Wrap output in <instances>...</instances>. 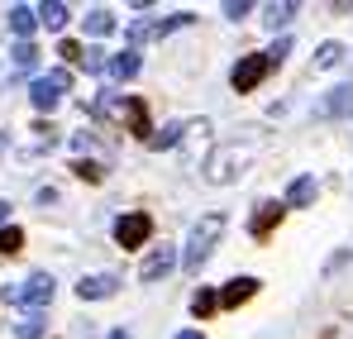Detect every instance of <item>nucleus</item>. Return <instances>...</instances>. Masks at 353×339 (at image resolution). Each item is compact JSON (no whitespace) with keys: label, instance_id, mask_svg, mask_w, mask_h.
Segmentation results:
<instances>
[{"label":"nucleus","instance_id":"obj_33","mask_svg":"<svg viewBox=\"0 0 353 339\" xmlns=\"http://www.w3.org/2000/svg\"><path fill=\"white\" fill-rule=\"evenodd\" d=\"M5 220H10V206H5V201H0V225H5Z\"/></svg>","mask_w":353,"mask_h":339},{"label":"nucleus","instance_id":"obj_9","mask_svg":"<svg viewBox=\"0 0 353 339\" xmlns=\"http://www.w3.org/2000/svg\"><path fill=\"white\" fill-rule=\"evenodd\" d=\"M344 110H353V86H334V91L315 106V115H320V119H334V115H344Z\"/></svg>","mask_w":353,"mask_h":339},{"label":"nucleus","instance_id":"obj_30","mask_svg":"<svg viewBox=\"0 0 353 339\" xmlns=\"http://www.w3.org/2000/svg\"><path fill=\"white\" fill-rule=\"evenodd\" d=\"M287 53H292V39H277V48L268 53V57H272V67H277V62H282V57H287Z\"/></svg>","mask_w":353,"mask_h":339},{"label":"nucleus","instance_id":"obj_21","mask_svg":"<svg viewBox=\"0 0 353 339\" xmlns=\"http://www.w3.org/2000/svg\"><path fill=\"white\" fill-rule=\"evenodd\" d=\"M29 96H34V106H39V110H53V106H58V91H53L43 77L34 81V91H29Z\"/></svg>","mask_w":353,"mask_h":339},{"label":"nucleus","instance_id":"obj_31","mask_svg":"<svg viewBox=\"0 0 353 339\" xmlns=\"http://www.w3.org/2000/svg\"><path fill=\"white\" fill-rule=\"evenodd\" d=\"M176 339H205V335H201V330H181Z\"/></svg>","mask_w":353,"mask_h":339},{"label":"nucleus","instance_id":"obj_22","mask_svg":"<svg viewBox=\"0 0 353 339\" xmlns=\"http://www.w3.org/2000/svg\"><path fill=\"white\" fill-rule=\"evenodd\" d=\"M344 62V48L339 43H320V53H315V67H339Z\"/></svg>","mask_w":353,"mask_h":339},{"label":"nucleus","instance_id":"obj_5","mask_svg":"<svg viewBox=\"0 0 353 339\" xmlns=\"http://www.w3.org/2000/svg\"><path fill=\"white\" fill-rule=\"evenodd\" d=\"M239 172H243V148H220V153H210V163H205V177H210L215 186L234 182Z\"/></svg>","mask_w":353,"mask_h":339},{"label":"nucleus","instance_id":"obj_20","mask_svg":"<svg viewBox=\"0 0 353 339\" xmlns=\"http://www.w3.org/2000/svg\"><path fill=\"white\" fill-rule=\"evenodd\" d=\"M215 306H220V296H215V291H205V287H201V291L191 296V316H196V320H205V316H210Z\"/></svg>","mask_w":353,"mask_h":339},{"label":"nucleus","instance_id":"obj_13","mask_svg":"<svg viewBox=\"0 0 353 339\" xmlns=\"http://www.w3.org/2000/svg\"><path fill=\"white\" fill-rule=\"evenodd\" d=\"M119 115H129V129H134L143 144L153 139V134H148V106H143V101H124V106H119Z\"/></svg>","mask_w":353,"mask_h":339},{"label":"nucleus","instance_id":"obj_26","mask_svg":"<svg viewBox=\"0 0 353 339\" xmlns=\"http://www.w3.org/2000/svg\"><path fill=\"white\" fill-rule=\"evenodd\" d=\"M72 172H77V177H81V182H101V177H105V172L96 168V163H91V158H77V163H72Z\"/></svg>","mask_w":353,"mask_h":339},{"label":"nucleus","instance_id":"obj_15","mask_svg":"<svg viewBox=\"0 0 353 339\" xmlns=\"http://www.w3.org/2000/svg\"><path fill=\"white\" fill-rule=\"evenodd\" d=\"M86 34H91V39L115 34V14H110V10H91V14H86Z\"/></svg>","mask_w":353,"mask_h":339},{"label":"nucleus","instance_id":"obj_16","mask_svg":"<svg viewBox=\"0 0 353 339\" xmlns=\"http://www.w3.org/2000/svg\"><path fill=\"white\" fill-rule=\"evenodd\" d=\"M105 72H110L115 81H129V77L139 72V57H134V53H115V57H110V67H105Z\"/></svg>","mask_w":353,"mask_h":339},{"label":"nucleus","instance_id":"obj_32","mask_svg":"<svg viewBox=\"0 0 353 339\" xmlns=\"http://www.w3.org/2000/svg\"><path fill=\"white\" fill-rule=\"evenodd\" d=\"M105 339H134V335H129V330H110Z\"/></svg>","mask_w":353,"mask_h":339},{"label":"nucleus","instance_id":"obj_17","mask_svg":"<svg viewBox=\"0 0 353 339\" xmlns=\"http://www.w3.org/2000/svg\"><path fill=\"white\" fill-rule=\"evenodd\" d=\"M191 19H196L191 10H176V14H168V19H158V24H153V34H158V39H168V34H176V29H186Z\"/></svg>","mask_w":353,"mask_h":339},{"label":"nucleus","instance_id":"obj_1","mask_svg":"<svg viewBox=\"0 0 353 339\" xmlns=\"http://www.w3.org/2000/svg\"><path fill=\"white\" fill-rule=\"evenodd\" d=\"M220 234H225V215H205L201 225L191 229V244H186V253H181V268H186L191 278L205 268V258H210V249H215Z\"/></svg>","mask_w":353,"mask_h":339},{"label":"nucleus","instance_id":"obj_6","mask_svg":"<svg viewBox=\"0 0 353 339\" xmlns=\"http://www.w3.org/2000/svg\"><path fill=\"white\" fill-rule=\"evenodd\" d=\"M172 263H176L172 244H158V249L143 258V268H139V282H158V278H168V273H172Z\"/></svg>","mask_w":353,"mask_h":339},{"label":"nucleus","instance_id":"obj_23","mask_svg":"<svg viewBox=\"0 0 353 339\" xmlns=\"http://www.w3.org/2000/svg\"><path fill=\"white\" fill-rule=\"evenodd\" d=\"M34 62H39V48H34V43H19V48H14V72H29Z\"/></svg>","mask_w":353,"mask_h":339},{"label":"nucleus","instance_id":"obj_7","mask_svg":"<svg viewBox=\"0 0 353 339\" xmlns=\"http://www.w3.org/2000/svg\"><path fill=\"white\" fill-rule=\"evenodd\" d=\"M119 291V278H110V273H96V278H81L77 282V296L81 301H105V296H115Z\"/></svg>","mask_w":353,"mask_h":339},{"label":"nucleus","instance_id":"obj_29","mask_svg":"<svg viewBox=\"0 0 353 339\" xmlns=\"http://www.w3.org/2000/svg\"><path fill=\"white\" fill-rule=\"evenodd\" d=\"M248 10H253V5H248V0H230V5H225V14H230V19H243V14H248Z\"/></svg>","mask_w":353,"mask_h":339},{"label":"nucleus","instance_id":"obj_3","mask_svg":"<svg viewBox=\"0 0 353 339\" xmlns=\"http://www.w3.org/2000/svg\"><path fill=\"white\" fill-rule=\"evenodd\" d=\"M268 72H272V57L268 53H243L234 62V72H230V86H234V91H253Z\"/></svg>","mask_w":353,"mask_h":339},{"label":"nucleus","instance_id":"obj_14","mask_svg":"<svg viewBox=\"0 0 353 339\" xmlns=\"http://www.w3.org/2000/svg\"><path fill=\"white\" fill-rule=\"evenodd\" d=\"M67 14H72V10H67L62 0H48V5H39V24H43V29H53V34H58L62 24H67Z\"/></svg>","mask_w":353,"mask_h":339},{"label":"nucleus","instance_id":"obj_18","mask_svg":"<svg viewBox=\"0 0 353 339\" xmlns=\"http://www.w3.org/2000/svg\"><path fill=\"white\" fill-rule=\"evenodd\" d=\"M292 14H296V5H292V0H282V5H268V14H263V19H268V29H287V24H292Z\"/></svg>","mask_w":353,"mask_h":339},{"label":"nucleus","instance_id":"obj_11","mask_svg":"<svg viewBox=\"0 0 353 339\" xmlns=\"http://www.w3.org/2000/svg\"><path fill=\"white\" fill-rule=\"evenodd\" d=\"M253 296H258V278H234V282L220 291V306H243Z\"/></svg>","mask_w":353,"mask_h":339},{"label":"nucleus","instance_id":"obj_27","mask_svg":"<svg viewBox=\"0 0 353 339\" xmlns=\"http://www.w3.org/2000/svg\"><path fill=\"white\" fill-rule=\"evenodd\" d=\"M148 34H153V19H134V24H129V48H134V43H143Z\"/></svg>","mask_w":353,"mask_h":339},{"label":"nucleus","instance_id":"obj_12","mask_svg":"<svg viewBox=\"0 0 353 339\" xmlns=\"http://www.w3.org/2000/svg\"><path fill=\"white\" fill-rule=\"evenodd\" d=\"M315 196H320L315 177H296L292 186H287V206H315Z\"/></svg>","mask_w":353,"mask_h":339},{"label":"nucleus","instance_id":"obj_2","mask_svg":"<svg viewBox=\"0 0 353 339\" xmlns=\"http://www.w3.org/2000/svg\"><path fill=\"white\" fill-rule=\"evenodd\" d=\"M53 291H58V282H53L48 273H34V278H24V282L14 287V291H5V296H10V301H19V306L34 316L39 306H48V301H53Z\"/></svg>","mask_w":353,"mask_h":339},{"label":"nucleus","instance_id":"obj_19","mask_svg":"<svg viewBox=\"0 0 353 339\" xmlns=\"http://www.w3.org/2000/svg\"><path fill=\"white\" fill-rule=\"evenodd\" d=\"M191 134V124H172V129H163V134H153L148 139V148H172V144H181Z\"/></svg>","mask_w":353,"mask_h":339},{"label":"nucleus","instance_id":"obj_28","mask_svg":"<svg viewBox=\"0 0 353 339\" xmlns=\"http://www.w3.org/2000/svg\"><path fill=\"white\" fill-rule=\"evenodd\" d=\"M58 53L67 57V62H77V67H81V62H86V48H81V43H72V39H67V43H62Z\"/></svg>","mask_w":353,"mask_h":339},{"label":"nucleus","instance_id":"obj_10","mask_svg":"<svg viewBox=\"0 0 353 339\" xmlns=\"http://www.w3.org/2000/svg\"><path fill=\"white\" fill-rule=\"evenodd\" d=\"M34 24H39V10L34 5H10V34H19V43H29Z\"/></svg>","mask_w":353,"mask_h":339},{"label":"nucleus","instance_id":"obj_8","mask_svg":"<svg viewBox=\"0 0 353 339\" xmlns=\"http://www.w3.org/2000/svg\"><path fill=\"white\" fill-rule=\"evenodd\" d=\"M277 225H282V206L263 201V206L253 211V220H248V234H253V239H268V234H272Z\"/></svg>","mask_w":353,"mask_h":339},{"label":"nucleus","instance_id":"obj_4","mask_svg":"<svg viewBox=\"0 0 353 339\" xmlns=\"http://www.w3.org/2000/svg\"><path fill=\"white\" fill-rule=\"evenodd\" d=\"M148 234H153V220H148L143 211L119 215V220H115V244H119V249H139V244H148Z\"/></svg>","mask_w":353,"mask_h":339},{"label":"nucleus","instance_id":"obj_24","mask_svg":"<svg viewBox=\"0 0 353 339\" xmlns=\"http://www.w3.org/2000/svg\"><path fill=\"white\" fill-rule=\"evenodd\" d=\"M24 249V234L10 225V229H0V253H19Z\"/></svg>","mask_w":353,"mask_h":339},{"label":"nucleus","instance_id":"obj_25","mask_svg":"<svg viewBox=\"0 0 353 339\" xmlns=\"http://www.w3.org/2000/svg\"><path fill=\"white\" fill-rule=\"evenodd\" d=\"M19 339H43V320H39V311L19 320Z\"/></svg>","mask_w":353,"mask_h":339}]
</instances>
